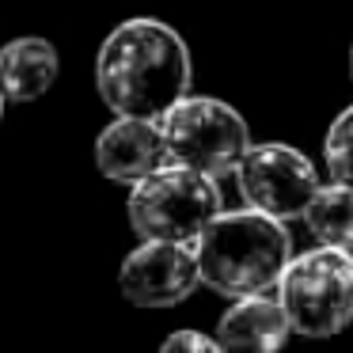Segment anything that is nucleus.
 I'll list each match as a JSON object with an SVG mask.
<instances>
[{
	"label": "nucleus",
	"mask_w": 353,
	"mask_h": 353,
	"mask_svg": "<svg viewBox=\"0 0 353 353\" xmlns=\"http://www.w3.org/2000/svg\"><path fill=\"white\" fill-rule=\"evenodd\" d=\"M194 61L183 34L160 19H125L103 39L95 88L114 114L160 118L190 95Z\"/></svg>",
	"instance_id": "nucleus-1"
},
{
	"label": "nucleus",
	"mask_w": 353,
	"mask_h": 353,
	"mask_svg": "<svg viewBox=\"0 0 353 353\" xmlns=\"http://www.w3.org/2000/svg\"><path fill=\"white\" fill-rule=\"evenodd\" d=\"M201 266V285L221 296H262L277 289L285 266L292 262V239L285 221L259 209L221 213L194 243Z\"/></svg>",
	"instance_id": "nucleus-2"
},
{
	"label": "nucleus",
	"mask_w": 353,
	"mask_h": 353,
	"mask_svg": "<svg viewBox=\"0 0 353 353\" xmlns=\"http://www.w3.org/2000/svg\"><path fill=\"white\" fill-rule=\"evenodd\" d=\"M125 213H130V228L141 239L198 243L201 232L224 213V201L216 179L183 163H163L160 171L130 186Z\"/></svg>",
	"instance_id": "nucleus-3"
},
{
	"label": "nucleus",
	"mask_w": 353,
	"mask_h": 353,
	"mask_svg": "<svg viewBox=\"0 0 353 353\" xmlns=\"http://www.w3.org/2000/svg\"><path fill=\"white\" fill-rule=\"evenodd\" d=\"M277 300L292 323V334L334 338L353 323V251L315 247L292 254L277 281Z\"/></svg>",
	"instance_id": "nucleus-4"
},
{
	"label": "nucleus",
	"mask_w": 353,
	"mask_h": 353,
	"mask_svg": "<svg viewBox=\"0 0 353 353\" xmlns=\"http://www.w3.org/2000/svg\"><path fill=\"white\" fill-rule=\"evenodd\" d=\"M156 122H160L171 163L194 168L209 179L236 175L243 152L251 148V130L243 114L213 95H183Z\"/></svg>",
	"instance_id": "nucleus-5"
},
{
	"label": "nucleus",
	"mask_w": 353,
	"mask_h": 353,
	"mask_svg": "<svg viewBox=\"0 0 353 353\" xmlns=\"http://www.w3.org/2000/svg\"><path fill=\"white\" fill-rule=\"evenodd\" d=\"M236 183L247 205L277 216V221L304 216L307 201L319 190V175H315L312 160L300 148L281 145V141L247 148L236 168Z\"/></svg>",
	"instance_id": "nucleus-6"
},
{
	"label": "nucleus",
	"mask_w": 353,
	"mask_h": 353,
	"mask_svg": "<svg viewBox=\"0 0 353 353\" xmlns=\"http://www.w3.org/2000/svg\"><path fill=\"white\" fill-rule=\"evenodd\" d=\"M201 285L194 243L145 239L122 259L118 289L133 307H175Z\"/></svg>",
	"instance_id": "nucleus-7"
},
{
	"label": "nucleus",
	"mask_w": 353,
	"mask_h": 353,
	"mask_svg": "<svg viewBox=\"0 0 353 353\" xmlns=\"http://www.w3.org/2000/svg\"><path fill=\"white\" fill-rule=\"evenodd\" d=\"M171 163L168 145L156 118H125L114 114V122L95 137V168L110 183L133 186L145 175Z\"/></svg>",
	"instance_id": "nucleus-8"
},
{
	"label": "nucleus",
	"mask_w": 353,
	"mask_h": 353,
	"mask_svg": "<svg viewBox=\"0 0 353 353\" xmlns=\"http://www.w3.org/2000/svg\"><path fill=\"white\" fill-rule=\"evenodd\" d=\"M292 334V323L285 315L281 300L239 296L216 323V342L224 353H281Z\"/></svg>",
	"instance_id": "nucleus-9"
},
{
	"label": "nucleus",
	"mask_w": 353,
	"mask_h": 353,
	"mask_svg": "<svg viewBox=\"0 0 353 353\" xmlns=\"http://www.w3.org/2000/svg\"><path fill=\"white\" fill-rule=\"evenodd\" d=\"M57 50L54 42L39 39V34H23L12 39L0 50V88L8 95V103H34L54 88L57 80Z\"/></svg>",
	"instance_id": "nucleus-10"
},
{
	"label": "nucleus",
	"mask_w": 353,
	"mask_h": 353,
	"mask_svg": "<svg viewBox=\"0 0 353 353\" xmlns=\"http://www.w3.org/2000/svg\"><path fill=\"white\" fill-rule=\"evenodd\" d=\"M304 224L323 247L353 251V186L327 183L304 209Z\"/></svg>",
	"instance_id": "nucleus-11"
},
{
	"label": "nucleus",
	"mask_w": 353,
	"mask_h": 353,
	"mask_svg": "<svg viewBox=\"0 0 353 353\" xmlns=\"http://www.w3.org/2000/svg\"><path fill=\"white\" fill-rule=\"evenodd\" d=\"M323 160H327L330 183L353 186V107L330 122L327 137H323Z\"/></svg>",
	"instance_id": "nucleus-12"
},
{
	"label": "nucleus",
	"mask_w": 353,
	"mask_h": 353,
	"mask_svg": "<svg viewBox=\"0 0 353 353\" xmlns=\"http://www.w3.org/2000/svg\"><path fill=\"white\" fill-rule=\"evenodd\" d=\"M160 353H224V350H221L216 338L186 327V330H171V334L160 342Z\"/></svg>",
	"instance_id": "nucleus-13"
},
{
	"label": "nucleus",
	"mask_w": 353,
	"mask_h": 353,
	"mask_svg": "<svg viewBox=\"0 0 353 353\" xmlns=\"http://www.w3.org/2000/svg\"><path fill=\"white\" fill-rule=\"evenodd\" d=\"M4 107H8V95H4V88H0V118H4Z\"/></svg>",
	"instance_id": "nucleus-14"
},
{
	"label": "nucleus",
	"mask_w": 353,
	"mask_h": 353,
	"mask_svg": "<svg viewBox=\"0 0 353 353\" xmlns=\"http://www.w3.org/2000/svg\"><path fill=\"white\" fill-rule=\"evenodd\" d=\"M350 69H353V54H350Z\"/></svg>",
	"instance_id": "nucleus-15"
}]
</instances>
